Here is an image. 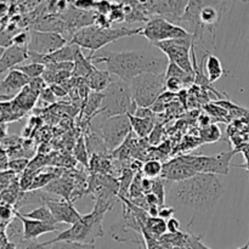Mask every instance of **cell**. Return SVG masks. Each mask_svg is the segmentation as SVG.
<instances>
[{"label":"cell","instance_id":"cell-31","mask_svg":"<svg viewBox=\"0 0 249 249\" xmlns=\"http://www.w3.org/2000/svg\"><path fill=\"white\" fill-rule=\"evenodd\" d=\"M151 194H153L157 197L160 207L165 206V202H167V196H165V180H163L162 178H158V179L153 180Z\"/></svg>","mask_w":249,"mask_h":249},{"label":"cell","instance_id":"cell-19","mask_svg":"<svg viewBox=\"0 0 249 249\" xmlns=\"http://www.w3.org/2000/svg\"><path fill=\"white\" fill-rule=\"evenodd\" d=\"M88 88L91 89L94 92H104L108 88L113 80L111 78V73L108 71L97 70L96 67L92 70V72L85 78Z\"/></svg>","mask_w":249,"mask_h":249},{"label":"cell","instance_id":"cell-23","mask_svg":"<svg viewBox=\"0 0 249 249\" xmlns=\"http://www.w3.org/2000/svg\"><path fill=\"white\" fill-rule=\"evenodd\" d=\"M22 215H23L24 218L33 219V220H38V221H41V223L50 224V225H57L55 219H53V214H51L50 209L46 207L45 203H41L40 206L34 208L33 211L22 214Z\"/></svg>","mask_w":249,"mask_h":249},{"label":"cell","instance_id":"cell-6","mask_svg":"<svg viewBox=\"0 0 249 249\" xmlns=\"http://www.w3.org/2000/svg\"><path fill=\"white\" fill-rule=\"evenodd\" d=\"M131 96L138 107L150 108L165 90V73L142 74L128 83Z\"/></svg>","mask_w":249,"mask_h":249},{"label":"cell","instance_id":"cell-25","mask_svg":"<svg viewBox=\"0 0 249 249\" xmlns=\"http://www.w3.org/2000/svg\"><path fill=\"white\" fill-rule=\"evenodd\" d=\"M163 164L158 160H148L142 163V169L141 174L143 178L150 180H156L162 177Z\"/></svg>","mask_w":249,"mask_h":249},{"label":"cell","instance_id":"cell-3","mask_svg":"<svg viewBox=\"0 0 249 249\" xmlns=\"http://www.w3.org/2000/svg\"><path fill=\"white\" fill-rule=\"evenodd\" d=\"M108 211H111V208L95 202L94 209L89 214L83 215L70 229L60 232L55 238L48 241L46 243H48V246L56 242H75L84 243V245H94L97 238H102L105 236L102 220H104L105 214Z\"/></svg>","mask_w":249,"mask_h":249},{"label":"cell","instance_id":"cell-40","mask_svg":"<svg viewBox=\"0 0 249 249\" xmlns=\"http://www.w3.org/2000/svg\"><path fill=\"white\" fill-rule=\"evenodd\" d=\"M134 116L139 117V118H143V119H153L155 118V113L152 112L151 108H142V107H138L134 113Z\"/></svg>","mask_w":249,"mask_h":249},{"label":"cell","instance_id":"cell-42","mask_svg":"<svg viewBox=\"0 0 249 249\" xmlns=\"http://www.w3.org/2000/svg\"><path fill=\"white\" fill-rule=\"evenodd\" d=\"M49 87H50V89L53 90V95H55L56 97H65L66 95L68 94L67 90H66L61 84H51L49 85Z\"/></svg>","mask_w":249,"mask_h":249},{"label":"cell","instance_id":"cell-2","mask_svg":"<svg viewBox=\"0 0 249 249\" xmlns=\"http://www.w3.org/2000/svg\"><path fill=\"white\" fill-rule=\"evenodd\" d=\"M92 63H106L107 71L118 77L119 80L129 83L142 74H163L167 71L169 61L165 56L156 55L143 50L107 53L101 56H91Z\"/></svg>","mask_w":249,"mask_h":249},{"label":"cell","instance_id":"cell-38","mask_svg":"<svg viewBox=\"0 0 249 249\" xmlns=\"http://www.w3.org/2000/svg\"><path fill=\"white\" fill-rule=\"evenodd\" d=\"M39 99H40L41 101L48 102V104H53V102H56V99H57V97L53 95V90H51L50 87L48 85L45 89L40 91V94H39Z\"/></svg>","mask_w":249,"mask_h":249},{"label":"cell","instance_id":"cell-1","mask_svg":"<svg viewBox=\"0 0 249 249\" xmlns=\"http://www.w3.org/2000/svg\"><path fill=\"white\" fill-rule=\"evenodd\" d=\"M167 202L170 207H186L195 211H207L215 206L224 195V186L218 175L196 174L179 182L165 181Z\"/></svg>","mask_w":249,"mask_h":249},{"label":"cell","instance_id":"cell-37","mask_svg":"<svg viewBox=\"0 0 249 249\" xmlns=\"http://www.w3.org/2000/svg\"><path fill=\"white\" fill-rule=\"evenodd\" d=\"M71 4L75 9L82 10V11H91L92 9H95L96 1H92V0H75V1H72Z\"/></svg>","mask_w":249,"mask_h":249},{"label":"cell","instance_id":"cell-39","mask_svg":"<svg viewBox=\"0 0 249 249\" xmlns=\"http://www.w3.org/2000/svg\"><path fill=\"white\" fill-rule=\"evenodd\" d=\"M174 213H175V209L173 208V207L162 206L160 207V211H158V218L163 219V220H165V219H170L173 218Z\"/></svg>","mask_w":249,"mask_h":249},{"label":"cell","instance_id":"cell-34","mask_svg":"<svg viewBox=\"0 0 249 249\" xmlns=\"http://www.w3.org/2000/svg\"><path fill=\"white\" fill-rule=\"evenodd\" d=\"M184 87H186V85L180 79H177V78H165V90L167 91L174 94V92H179L180 90L184 89Z\"/></svg>","mask_w":249,"mask_h":249},{"label":"cell","instance_id":"cell-14","mask_svg":"<svg viewBox=\"0 0 249 249\" xmlns=\"http://www.w3.org/2000/svg\"><path fill=\"white\" fill-rule=\"evenodd\" d=\"M197 173L187 164L184 157H178L163 164L162 179L170 182H179L195 177Z\"/></svg>","mask_w":249,"mask_h":249},{"label":"cell","instance_id":"cell-32","mask_svg":"<svg viewBox=\"0 0 249 249\" xmlns=\"http://www.w3.org/2000/svg\"><path fill=\"white\" fill-rule=\"evenodd\" d=\"M50 249H96L94 245L75 242H56L50 245Z\"/></svg>","mask_w":249,"mask_h":249},{"label":"cell","instance_id":"cell-21","mask_svg":"<svg viewBox=\"0 0 249 249\" xmlns=\"http://www.w3.org/2000/svg\"><path fill=\"white\" fill-rule=\"evenodd\" d=\"M204 70H206V77L209 80V83H214L216 80L220 79L224 74H225V71H224L223 63H221L220 58L216 57L215 55H208L204 60Z\"/></svg>","mask_w":249,"mask_h":249},{"label":"cell","instance_id":"cell-11","mask_svg":"<svg viewBox=\"0 0 249 249\" xmlns=\"http://www.w3.org/2000/svg\"><path fill=\"white\" fill-rule=\"evenodd\" d=\"M29 33H31V41L28 44V51L39 55L53 53L68 44V40L65 36L55 32H41L32 29Z\"/></svg>","mask_w":249,"mask_h":249},{"label":"cell","instance_id":"cell-13","mask_svg":"<svg viewBox=\"0 0 249 249\" xmlns=\"http://www.w3.org/2000/svg\"><path fill=\"white\" fill-rule=\"evenodd\" d=\"M44 203L46 204L55 219L56 224H67L72 226L77 223L82 214L74 208L72 201H66V199H53V198H44Z\"/></svg>","mask_w":249,"mask_h":249},{"label":"cell","instance_id":"cell-45","mask_svg":"<svg viewBox=\"0 0 249 249\" xmlns=\"http://www.w3.org/2000/svg\"><path fill=\"white\" fill-rule=\"evenodd\" d=\"M4 51H5L4 48H0V58H1V56H2V53H4Z\"/></svg>","mask_w":249,"mask_h":249},{"label":"cell","instance_id":"cell-22","mask_svg":"<svg viewBox=\"0 0 249 249\" xmlns=\"http://www.w3.org/2000/svg\"><path fill=\"white\" fill-rule=\"evenodd\" d=\"M128 117L131 124V130L139 138L145 139L155 129V119L139 118V117H135L134 114H128Z\"/></svg>","mask_w":249,"mask_h":249},{"label":"cell","instance_id":"cell-44","mask_svg":"<svg viewBox=\"0 0 249 249\" xmlns=\"http://www.w3.org/2000/svg\"><path fill=\"white\" fill-rule=\"evenodd\" d=\"M238 249H249V241L247 242V245H245V246H243V247H241V248H238Z\"/></svg>","mask_w":249,"mask_h":249},{"label":"cell","instance_id":"cell-36","mask_svg":"<svg viewBox=\"0 0 249 249\" xmlns=\"http://www.w3.org/2000/svg\"><path fill=\"white\" fill-rule=\"evenodd\" d=\"M18 249H50L48 243H38L36 240L33 241H22L18 243Z\"/></svg>","mask_w":249,"mask_h":249},{"label":"cell","instance_id":"cell-35","mask_svg":"<svg viewBox=\"0 0 249 249\" xmlns=\"http://www.w3.org/2000/svg\"><path fill=\"white\" fill-rule=\"evenodd\" d=\"M29 41H31V33H28V32H18L12 39V45L28 48Z\"/></svg>","mask_w":249,"mask_h":249},{"label":"cell","instance_id":"cell-27","mask_svg":"<svg viewBox=\"0 0 249 249\" xmlns=\"http://www.w3.org/2000/svg\"><path fill=\"white\" fill-rule=\"evenodd\" d=\"M145 226L153 236H157V237L164 235V233L168 231L167 230V221L163 220V219H160V218H158V216H156V218L148 216L147 220H146V223H145Z\"/></svg>","mask_w":249,"mask_h":249},{"label":"cell","instance_id":"cell-26","mask_svg":"<svg viewBox=\"0 0 249 249\" xmlns=\"http://www.w3.org/2000/svg\"><path fill=\"white\" fill-rule=\"evenodd\" d=\"M165 78H177V79H180L181 82H184L185 85H189L195 82V75L189 74L184 70H181L179 66L170 62L168 65L167 71H165Z\"/></svg>","mask_w":249,"mask_h":249},{"label":"cell","instance_id":"cell-12","mask_svg":"<svg viewBox=\"0 0 249 249\" xmlns=\"http://www.w3.org/2000/svg\"><path fill=\"white\" fill-rule=\"evenodd\" d=\"M189 1H141L143 10L148 14L158 15V17L177 24L184 15Z\"/></svg>","mask_w":249,"mask_h":249},{"label":"cell","instance_id":"cell-17","mask_svg":"<svg viewBox=\"0 0 249 249\" xmlns=\"http://www.w3.org/2000/svg\"><path fill=\"white\" fill-rule=\"evenodd\" d=\"M28 60V48L11 45L5 49L0 58V74L16 68L23 61Z\"/></svg>","mask_w":249,"mask_h":249},{"label":"cell","instance_id":"cell-29","mask_svg":"<svg viewBox=\"0 0 249 249\" xmlns=\"http://www.w3.org/2000/svg\"><path fill=\"white\" fill-rule=\"evenodd\" d=\"M16 70H18L19 72L27 75L29 79H34V78H40L43 75L44 71H45V66L39 65V63H28V65L17 66Z\"/></svg>","mask_w":249,"mask_h":249},{"label":"cell","instance_id":"cell-8","mask_svg":"<svg viewBox=\"0 0 249 249\" xmlns=\"http://www.w3.org/2000/svg\"><path fill=\"white\" fill-rule=\"evenodd\" d=\"M155 46L164 53L170 63H174L189 74L195 75L194 63L191 60V50L195 46L194 36L162 41Z\"/></svg>","mask_w":249,"mask_h":249},{"label":"cell","instance_id":"cell-4","mask_svg":"<svg viewBox=\"0 0 249 249\" xmlns=\"http://www.w3.org/2000/svg\"><path fill=\"white\" fill-rule=\"evenodd\" d=\"M142 27L140 28H100V27L91 24L89 27L79 29L75 32L70 43L75 44L80 49H88L91 51V56L95 51L100 50L107 44H111L118 39L125 38V36H136L141 34Z\"/></svg>","mask_w":249,"mask_h":249},{"label":"cell","instance_id":"cell-24","mask_svg":"<svg viewBox=\"0 0 249 249\" xmlns=\"http://www.w3.org/2000/svg\"><path fill=\"white\" fill-rule=\"evenodd\" d=\"M104 100V94L102 92H90L88 99L85 100L84 105V116L89 119H92L96 116L97 111L100 109Z\"/></svg>","mask_w":249,"mask_h":249},{"label":"cell","instance_id":"cell-18","mask_svg":"<svg viewBox=\"0 0 249 249\" xmlns=\"http://www.w3.org/2000/svg\"><path fill=\"white\" fill-rule=\"evenodd\" d=\"M39 94H40V92L32 89L29 85L23 88V89L21 90V92H19V94L11 101V107L12 109H14L15 113L18 117H21L24 112L33 108L36 100L39 99Z\"/></svg>","mask_w":249,"mask_h":249},{"label":"cell","instance_id":"cell-30","mask_svg":"<svg viewBox=\"0 0 249 249\" xmlns=\"http://www.w3.org/2000/svg\"><path fill=\"white\" fill-rule=\"evenodd\" d=\"M201 138L206 142H215L220 140L221 130L215 124H209L201 130Z\"/></svg>","mask_w":249,"mask_h":249},{"label":"cell","instance_id":"cell-10","mask_svg":"<svg viewBox=\"0 0 249 249\" xmlns=\"http://www.w3.org/2000/svg\"><path fill=\"white\" fill-rule=\"evenodd\" d=\"M140 36H145L153 45L162 41L173 40V39L187 38L191 34L187 33L184 28L178 24L172 23L162 17H152L146 22L145 27H142V32Z\"/></svg>","mask_w":249,"mask_h":249},{"label":"cell","instance_id":"cell-41","mask_svg":"<svg viewBox=\"0 0 249 249\" xmlns=\"http://www.w3.org/2000/svg\"><path fill=\"white\" fill-rule=\"evenodd\" d=\"M167 230L170 233H178L180 231V223L177 218H170L167 221Z\"/></svg>","mask_w":249,"mask_h":249},{"label":"cell","instance_id":"cell-7","mask_svg":"<svg viewBox=\"0 0 249 249\" xmlns=\"http://www.w3.org/2000/svg\"><path fill=\"white\" fill-rule=\"evenodd\" d=\"M89 128L104 140L108 152L121 147L133 131L128 114L106 119L101 118L95 125L91 124Z\"/></svg>","mask_w":249,"mask_h":249},{"label":"cell","instance_id":"cell-20","mask_svg":"<svg viewBox=\"0 0 249 249\" xmlns=\"http://www.w3.org/2000/svg\"><path fill=\"white\" fill-rule=\"evenodd\" d=\"M73 63H74V68H73L72 77L78 78V79H85L95 68L94 63H92L91 61V57H90V56L87 57V56L83 53L80 48L79 50L77 51V53H75Z\"/></svg>","mask_w":249,"mask_h":249},{"label":"cell","instance_id":"cell-28","mask_svg":"<svg viewBox=\"0 0 249 249\" xmlns=\"http://www.w3.org/2000/svg\"><path fill=\"white\" fill-rule=\"evenodd\" d=\"M88 147L87 142H85L84 136H80L77 141V145H75L74 148V157L75 160L79 163H82L84 167H89V155H88Z\"/></svg>","mask_w":249,"mask_h":249},{"label":"cell","instance_id":"cell-9","mask_svg":"<svg viewBox=\"0 0 249 249\" xmlns=\"http://www.w3.org/2000/svg\"><path fill=\"white\" fill-rule=\"evenodd\" d=\"M236 153L237 150L221 152L215 156H182V157L197 174L228 175L231 167V160Z\"/></svg>","mask_w":249,"mask_h":249},{"label":"cell","instance_id":"cell-43","mask_svg":"<svg viewBox=\"0 0 249 249\" xmlns=\"http://www.w3.org/2000/svg\"><path fill=\"white\" fill-rule=\"evenodd\" d=\"M12 211L9 206H0V218L9 219L11 218Z\"/></svg>","mask_w":249,"mask_h":249},{"label":"cell","instance_id":"cell-5","mask_svg":"<svg viewBox=\"0 0 249 249\" xmlns=\"http://www.w3.org/2000/svg\"><path fill=\"white\" fill-rule=\"evenodd\" d=\"M104 100L96 116L101 118H112L117 116L135 113L136 104L131 96L128 83L123 80H113L104 92Z\"/></svg>","mask_w":249,"mask_h":249},{"label":"cell","instance_id":"cell-16","mask_svg":"<svg viewBox=\"0 0 249 249\" xmlns=\"http://www.w3.org/2000/svg\"><path fill=\"white\" fill-rule=\"evenodd\" d=\"M15 215L22 221L23 224V240L24 241H33L40 237L41 235L50 232H58V228L56 225H50V224L41 223V221L33 220V219L24 218L21 213L15 212Z\"/></svg>","mask_w":249,"mask_h":249},{"label":"cell","instance_id":"cell-15","mask_svg":"<svg viewBox=\"0 0 249 249\" xmlns=\"http://www.w3.org/2000/svg\"><path fill=\"white\" fill-rule=\"evenodd\" d=\"M29 80L31 79L27 75L14 68L0 83V96L6 97L7 100L15 99L21 92V90L29 84Z\"/></svg>","mask_w":249,"mask_h":249},{"label":"cell","instance_id":"cell-33","mask_svg":"<svg viewBox=\"0 0 249 249\" xmlns=\"http://www.w3.org/2000/svg\"><path fill=\"white\" fill-rule=\"evenodd\" d=\"M29 160L28 158H15L7 163V167L14 173H23L28 168Z\"/></svg>","mask_w":249,"mask_h":249}]
</instances>
